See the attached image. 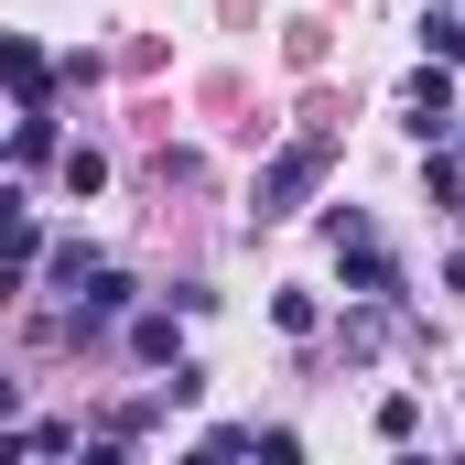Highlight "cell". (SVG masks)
<instances>
[{
  "label": "cell",
  "instance_id": "cell-10",
  "mask_svg": "<svg viewBox=\"0 0 465 465\" xmlns=\"http://www.w3.org/2000/svg\"><path fill=\"white\" fill-rule=\"evenodd\" d=\"M411 433H422V401L390 390V401H379V444H411Z\"/></svg>",
  "mask_w": 465,
  "mask_h": 465
},
{
  "label": "cell",
  "instance_id": "cell-12",
  "mask_svg": "<svg viewBox=\"0 0 465 465\" xmlns=\"http://www.w3.org/2000/svg\"><path fill=\"white\" fill-rule=\"evenodd\" d=\"M444 292H455V303H465V260H444Z\"/></svg>",
  "mask_w": 465,
  "mask_h": 465
},
{
  "label": "cell",
  "instance_id": "cell-9",
  "mask_svg": "<svg viewBox=\"0 0 465 465\" xmlns=\"http://www.w3.org/2000/svg\"><path fill=\"white\" fill-rule=\"evenodd\" d=\"M271 325H282V336H314L325 303H314V292H271Z\"/></svg>",
  "mask_w": 465,
  "mask_h": 465
},
{
  "label": "cell",
  "instance_id": "cell-4",
  "mask_svg": "<svg viewBox=\"0 0 465 465\" xmlns=\"http://www.w3.org/2000/svg\"><path fill=\"white\" fill-rule=\"evenodd\" d=\"M0 87H11L22 109H44V87H54V65H44V54H33L22 33H0Z\"/></svg>",
  "mask_w": 465,
  "mask_h": 465
},
{
  "label": "cell",
  "instance_id": "cell-11",
  "mask_svg": "<svg viewBox=\"0 0 465 465\" xmlns=\"http://www.w3.org/2000/svg\"><path fill=\"white\" fill-rule=\"evenodd\" d=\"M11 141H22V163H65V141H54V119H44V109H22Z\"/></svg>",
  "mask_w": 465,
  "mask_h": 465
},
{
  "label": "cell",
  "instance_id": "cell-8",
  "mask_svg": "<svg viewBox=\"0 0 465 465\" xmlns=\"http://www.w3.org/2000/svg\"><path fill=\"white\" fill-rule=\"evenodd\" d=\"M422 44H433V65H465V11L433 0V22H422Z\"/></svg>",
  "mask_w": 465,
  "mask_h": 465
},
{
  "label": "cell",
  "instance_id": "cell-13",
  "mask_svg": "<svg viewBox=\"0 0 465 465\" xmlns=\"http://www.w3.org/2000/svg\"><path fill=\"white\" fill-rule=\"evenodd\" d=\"M455 130H465V119H455ZM455 173H465V141H455Z\"/></svg>",
  "mask_w": 465,
  "mask_h": 465
},
{
  "label": "cell",
  "instance_id": "cell-3",
  "mask_svg": "<svg viewBox=\"0 0 465 465\" xmlns=\"http://www.w3.org/2000/svg\"><path fill=\"white\" fill-rule=\"evenodd\" d=\"M119 314H130V271L87 260V282H76V325H119Z\"/></svg>",
  "mask_w": 465,
  "mask_h": 465
},
{
  "label": "cell",
  "instance_id": "cell-2",
  "mask_svg": "<svg viewBox=\"0 0 465 465\" xmlns=\"http://www.w3.org/2000/svg\"><path fill=\"white\" fill-rule=\"evenodd\" d=\"M336 260H347V292H357V303H390V292H401V260H390L379 238H336Z\"/></svg>",
  "mask_w": 465,
  "mask_h": 465
},
{
  "label": "cell",
  "instance_id": "cell-6",
  "mask_svg": "<svg viewBox=\"0 0 465 465\" xmlns=\"http://www.w3.org/2000/svg\"><path fill=\"white\" fill-rule=\"evenodd\" d=\"M130 357H152V368H173V314H130Z\"/></svg>",
  "mask_w": 465,
  "mask_h": 465
},
{
  "label": "cell",
  "instance_id": "cell-7",
  "mask_svg": "<svg viewBox=\"0 0 465 465\" xmlns=\"http://www.w3.org/2000/svg\"><path fill=\"white\" fill-rule=\"evenodd\" d=\"M109 184V152L98 141H65V195H98Z\"/></svg>",
  "mask_w": 465,
  "mask_h": 465
},
{
  "label": "cell",
  "instance_id": "cell-1",
  "mask_svg": "<svg viewBox=\"0 0 465 465\" xmlns=\"http://www.w3.org/2000/svg\"><path fill=\"white\" fill-rule=\"evenodd\" d=\"M325 163H336V130H303V141H282L271 163H260V217H292V206H314V184H325Z\"/></svg>",
  "mask_w": 465,
  "mask_h": 465
},
{
  "label": "cell",
  "instance_id": "cell-5",
  "mask_svg": "<svg viewBox=\"0 0 465 465\" xmlns=\"http://www.w3.org/2000/svg\"><path fill=\"white\" fill-rule=\"evenodd\" d=\"M411 130H422V141H444V130H455V76H444V65H422V76H411Z\"/></svg>",
  "mask_w": 465,
  "mask_h": 465
}]
</instances>
